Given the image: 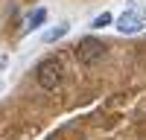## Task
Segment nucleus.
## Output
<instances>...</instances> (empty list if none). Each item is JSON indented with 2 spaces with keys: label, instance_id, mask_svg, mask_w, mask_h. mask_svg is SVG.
<instances>
[{
  "label": "nucleus",
  "instance_id": "1",
  "mask_svg": "<svg viewBox=\"0 0 146 140\" xmlns=\"http://www.w3.org/2000/svg\"><path fill=\"white\" fill-rule=\"evenodd\" d=\"M64 79V64L58 55H50V58H41L35 64V82L44 88V90H56Z\"/></svg>",
  "mask_w": 146,
  "mask_h": 140
},
{
  "label": "nucleus",
  "instance_id": "2",
  "mask_svg": "<svg viewBox=\"0 0 146 140\" xmlns=\"http://www.w3.org/2000/svg\"><path fill=\"white\" fill-rule=\"evenodd\" d=\"M105 58V44L100 41V38H82L79 44H76V61L82 64V67H94V64H100Z\"/></svg>",
  "mask_w": 146,
  "mask_h": 140
},
{
  "label": "nucleus",
  "instance_id": "3",
  "mask_svg": "<svg viewBox=\"0 0 146 140\" xmlns=\"http://www.w3.org/2000/svg\"><path fill=\"white\" fill-rule=\"evenodd\" d=\"M143 26H146V9L143 6H131L129 12H123L117 18V32H123V35H137Z\"/></svg>",
  "mask_w": 146,
  "mask_h": 140
},
{
  "label": "nucleus",
  "instance_id": "4",
  "mask_svg": "<svg viewBox=\"0 0 146 140\" xmlns=\"http://www.w3.org/2000/svg\"><path fill=\"white\" fill-rule=\"evenodd\" d=\"M67 32H70V23H58L56 29H47V32H44V41L53 44V41H58V38H64Z\"/></svg>",
  "mask_w": 146,
  "mask_h": 140
},
{
  "label": "nucleus",
  "instance_id": "5",
  "mask_svg": "<svg viewBox=\"0 0 146 140\" xmlns=\"http://www.w3.org/2000/svg\"><path fill=\"white\" fill-rule=\"evenodd\" d=\"M44 20H47V9H35L32 15L27 18V29H23V32H29V29H38Z\"/></svg>",
  "mask_w": 146,
  "mask_h": 140
},
{
  "label": "nucleus",
  "instance_id": "6",
  "mask_svg": "<svg viewBox=\"0 0 146 140\" xmlns=\"http://www.w3.org/2000/svg\"><path fill=\"white\" fill-rule=\"evenodd\" d=\"M114 18H111V12H102V15H96L94 20H91V29H102V26H108Z\"/></svg>",
  "mask_w": 146,
  "mask_h": 140
},
{
  "label": "nucleus",
  "instance_id": "7",
  "mask_svg": "<svg viewBox=\"0 0 146 140\" xmlns=\"http://www.w3.org/2000/svg\"><path fill=\"white\" fill-rule=\"evenodd\" d=\"M3 64H6V55H0V67H3Z\"/></svg>",
  "mask_w": 146,
  "mask_h": 140
}]
</instances>
